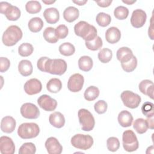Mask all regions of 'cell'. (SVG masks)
Returning a JSON list of instances; mask_svg holds the SVG:
<instances>
[{"mask_svg":"<svg viewBox=\"0 0 154 154\" xmlns=\"http://www.w3.org/2000/svg\"><path fill=\"white\" fill-rule=\"evenodd\" d=\"M74 31L76 35L81 37L85 42L94 40L97 35V29L85 21H79L74 26Z\"/></svg>","mask_w":154,"mask_h":154,"instance_id":"obj_1","label":"cell"},{"mask_svg":"<svg viewBox=\"0 0 154 154\" xmlns=\"http://www.w3.org/2000/svg\"><path fill=\"white\" fill-rule=\"evenodd\" d=\"M22 36L23 32L18 26L11 25L4 32L2 41L5 46H12L20 41Z\"/></svg>","mask_w":154,"mask_h":154,"instance_id":"obj_2","label":"cell"},{"mask_svg":"<svg viewBox=\"0 0 154 154\" xmlns=\"http://www.w3.org/2000/svg\"><path fill=\"white\" fill-rule=\"evenodd\" d=\"M67 65L63 59H51L48 58L45 63V72L52 75H62L67 70Z\"/></svg>","mask_w":154,"mask_h":154,"instance_id":"obj_3","label":"cell"},{"mask_svg":"<svg viewBox=\"0 0 154 154\" xmlns=\"http://www.w3.org/2000/svg\"><path fill=\"white\" fill-rule=\"evenodd\" d=\"M40 133V128L35 123H23L19 125L17 134L22 139L35 138Z\"/></svg>","mask_w":154,"mask_h":154,"instance_id":"obj_4","label":"cell"},{"mask_svg":"<svg viewBox=\"0 0 154 154\" xmlns=\"http://www.w3.org/2000/svg\"><path fill=\"white\" fill-rule=\"evenodd\" d=\"M70 143L74 147L86 150L91 147L94 141L93 137L90 135L78 134L72 137Z\"/></svg>","mask_w":154,"mask_h":154,"instance_id":"obj_5","label":"cell"},{"mask_svg":"<svg viewBox=\"0 0 154 154\" xmlns=\"http://www.w3.org/2000/svg\"><path fill=\"white\" fill-rule=\"evenodd\" d=\"M123 149L128 152L137 150L139 147V143L135 134L132 130H126L122 135Z\"/></svg>","mask_w":154,"mask_h":154,"instance_id":"obj_6","label":"cell"},{"mask_svg":"<svg viewBox=\"0 0 154 154\" xmlns=\"http://www.w3.org/2000/svg\"><path fill=\"white\" fill-rule=\"evenodd\" d=\"M79 122L81 125L82 130L90 131L95 125V120L92 114L87 109L82 108L78 112Z\"/></svg>","mask_w":154,"mask_h":154,"instance_id":"obj_7","label":"cell"},{"mask_svg":"<svg viewBox=\"0 0 154 154\" xmlns=\"http://www.w3.org/2000/svg\"><path fill=\"white\" fill-rule=\"evenodd\" d=\"M0 11L5 16L8 20L11 21L17 20L21 15V11L17 7L4 1L0 2Z\"/></svg>","mask_w":154,"mask_h":154,"instance_id":"obj_8","label":"cell"},{"mask_svg":"<svg viewBox=\"0 0 154 154\" xmlns=\"http://www.w3.org/2000/svg\"><path fill=\"white\" fill-rule=\"evenodd\" d=\"M120 97L125 106L131 109L137 108L141 101V98L138 94L129 90L123 91Z\"/></svg>","mask_w":154,"mask_h":154,"instance_id":"obj_9","label":"cell"},{"mask_svg":"<svg viewBox=\"0 0 154 154\" xmlns=\"http://www.w3.org/2000/svg\"><path fill=\"white\" fill-rule=\"evenodd\" d=\"M22 116L28 119H36L40 116V110L38 107L32 103H23L20 109Z\"/></svg>","mask_w":154,"mask_h":154,"instance_id":"obj_10","label":"cell"},{"mask_svg":"<svg viewBox=\"0 0 154 154\" xmlns=\"http://www.w3.org/2000/svg\"><path fill=\"white\" fill-rule=\"evenodd\" d=\"M84 83V76L80 73H75L70 76L67 82V88L72 92H79L82 90Z\"/></svg>","mask_w":154,"mask_h":154,"instance_id":"obj_11","label":"cell"},{"mask_svg":"<svg viewBox=\"0 0 154 154\" xmlns=\"http://www.w3.org/2000/svg\"><path fill=\"white\" fill-rule=\"evenodd\" d=\"M38 106L46 111H53L57 106V102L48 94H43L37 99Z\"/></svg>","mask_w":154,"mask_h":154,"instance_id":"obj_12","label":"cell"},{"mask_svg":"<svg viewBox=\"0 0 154 154\" xmlns=\"http://www.w3.org/2000/svg\"><path fill=\"white\" fill-rule=\"evenodd\" d=\"M147 19L146 13L141 9H136L133 11L131 17V23L132 26L139 28L144 25Z\"/></svg>","mask_w":154,"mask_h":154,"instance_id":"obj_13","label":"cell"},{"mask_svg":"<svg viewBox=\"0 0 154 154\" xmlns=\"http://www.w3.org/2000/svg\"><path fill=\"white\" fill-rule=\"evenodd\" d=\"M24 91L28 95H34L39 93L42 90V84L37 78H31L24 84Z\"/></svg>","mask_w":154,"mask_h":154,"instance_id":"obj_14","label":"cell"},{"mask_svg":"<svg viewBox=\"0 0 154 154\" xmlns=\"http://www.w3.org/2000/svg\"><path fill=\"white\" fill-rule=\"evenodd\" d=\"M0 152L2 154H13L15 152V145L11 138L7 136L1 137Z\"/></svg>","mask_w":154,"mask_h":154,"instance_id":"obj_15","label":"cell"},{"mask_svg":"<svg viewBox=\"0 0 154 154\" xmlns=\"http://www.w3.org/2000/svg\"><path fill=\"white\" fill-rule=\"evenodd\" d=\"M45 146L49 154H60L63 151V146L58 140L54 137L48 138Z\"/></svg>","mask_w":154,"mask_h":154,"instance_id":"obj_16","label":"cell"},{"mask_svg":"<svg viewBox=\"0 0 154 154\" xmlns=\"http://www.w3.org/2000/svg\"><path fill=\"white\" fill-rule=\"evenodd\" d=\"M16 125V120L13 117L9 116H5L1 122V129L3 132L10 134L14 131Z\"/></svg>","mask_w":154,"mask_h":154,"instance_id":"obj_17","label":"cell"},{"mask_svg":"<svg viewBox=\"0 0 154 154\" xmlns=\"http://www.w3.org/2000/svg\"><path fill=\"white\" fill-rule=\"evenodd\" d=\"M43 16L49 24H55L58 22L60 19L59 11L54 7H51L45 10Z\"/></svg>","mask_w":154,"mask_h":154,"instance_id":"obj_18","label":"cell"},{"mask_svg":"<svg viewBox=\"0 0 154 154\" xmlns=\"http://www.w3.org/2000/svg\"><path fill=\"white\" fill-rule=\"evenodd\" d=\"M121 38V32L119 29L115 26H111L107 29L105 32L106 40L111 44L117 43Z\"/></svg>","mask_w":154,"mask_h":154,"instance_id":"obj_19","label":"cell"},{"mask_svg":"<svg viewBox=\"0 0 154 154\" xmlns=\"http://www.w3.org/2000/svg\"><path fill=\"white\" fill-rule=\"evenodd\" d=\"M153 82L149 79H144L141 81L138 85L140 91L144 94L148 96L152 99H153Z\"/></svg>","mask_w":154,"mask_h":154,"instance_id":"obj_20","label":"cell"},{"mask_svg":"<svg viewBox=\"0 0 154 154\" xmlns=\"http://www.w3.org/2000/svg\"><path fill=\"white\" fill-rule=\"evenodd\" d=\"M50 124L56 128H61L65 125V118L62 113L58 111L51 114L49 117Z\"/></svg>","mask_w":154,"mask_h":154,"instance_id":"obj_21","label":"cell"},{"mask_svg":"<svg viewBox=\"0 0 154 154\" xmlns=\"http://www.w3.org/2000/svg\"><path fill=\"white\" fill-rule=\"evenodd\" d=\"M133 56L132 50L128 47H122L117 50L116 53L117 58L121 63L130 61Z\"/></svg>","mask_w":154,"mask_h":154,"instance_id":"obj_22","label":"cell"},{"mask_svg":"<svg viewBox=\"0 0 154 154\" xmlns=\"http://www.w3.org/2000/svg\"><path fill=\"white\" fill-rule=\"evenodd\" d=\"M117 119L121 126L126 128L131 126L133 122V116L128 111L123 110L119 112Z\"/></svg>","mask_w":154,"mask_h":154,"instance_id":"obj_23","label":"cell"},{"mask_svg":"<svg viewBox=\"0 0 154 154\" xmlns=\"http://www.w3.org/2000/svg\"><path fill=\"white\" fill-rule=\"evenodd\" d=\"M79 16V10L73 6L67 7L63 11V17L67 22H73L76 20Z\"/></svg>","mask_w":154,"mask_h":154,"instance_id":"obj_24","label":"cell"},{"mask_svg":"<svg viewBox=\"0 0 154 154\" xmlns=\"http://www.w3.org/2000/svg\"><path fill=\"white\" fill-rule=\"evenodd\" d=\"M18 70L20 74L23 76L31 75L33 71L31 62L28 60H21L18 64Z\"/></svg>","mask_w":154,"mask_h":154,"instance_id":"obj_25","label":"cell"},{"mask_svg":"<svg viewBox=\"0 0 154 154\" xmlns=\"http://www.w3.org/2000/svg\"><path fill=\"white\" fill-rule=\"evenodd\" d=\"M93 66L92 58L87 55H84L79 58L78 60V67L80 70L84 72L90 71Z\"/></svg>","mask_w":154,"mask_h":154,"instance_id":"obj_26","label":"cell"},{"mask_svg":"<svg viewBox=\"0 0 154 154\" xmlns=\"http://www.w3.org/2000/svg\"><path fill=\"white\" fill-rule=\"evenodd\" d=\"M44 23L42 19L38 17L31 18L28 24L29 29L32 32H38L40 31L43 27Z\"/></svg>","mask_w":154,"mask_h":154,"instance_id":"obj_27","label":"cell"},{"mask_svg":"<svg viewBox=\"0 0 154 154\" xmlns=\"http://www.w3.org/2000/svg\"><path fill=\"white\" fill-rule=\"evenodd\" d=\"M62 88V82L58 78H54L51 79L46 84V88L48 91L52 93L59 92Z\"/></svg>","mask_w":154,"mask_h":154,"instance_id":"obj_28","label":"cell"},{"mask_svg":"<svg viewBox=\"0 0 154 154\" xmlns=\"http://www.w3.org/2000/svg\"><path fill=\"white\" fill-rule=\"evenodd\" d=\"M99 93V89L96 86L91 85L86 88L84 91V96L86 100L93 101L98 97Z\"/></svg>","mask_w":154,"mask_h":154,"instance_id":"obj_29","label":"cell"},{"mask_svg":"<svg viewBox=\"0 0 154 154\" xmlns=\"http://www.w3.org/2000/svg\"><path fill=\"white\" fill-rule=\"evenodd\" d=\"M133 127L136 132L139 134H143L145 133L148 129L146 120L142 118H138L136 119L133 123Z\"/></svg>","mask_w":154,"mask_h":154,"instance_id":"obj_30","label":"cell"},{"mask_svg":"<svg viewBox=\"0 0 154 154\" xmlns=\"http://www.w3.org/2000/svg\"><path fill=\"white\" fill-rule=\"evenodd\" d=\"M43 35L45 40L49 43H55L58 41L55 34V28L52 27H47L44 30Z\"/></svg>","mask_w":154,"mask_h":154,"instance_id":"obj_31","label":"cell"},{"mask_svg":"<svg viewBox=\"0 0 154 154\" xmlns=\"http://www.w3.org/2000/svg\"><path fill=\"white\" fill-rule=\"evenodd\" d=\"M58 51L64 56H71L75 52V48L73 45L69 42H65L60 45Z\"/></svg>","mask_w":154,"mask_h":154,"instance_id":"obj_32","label":"cell"},{"mask_svg":"<svg viewBox=\"0 0 154 154\" xmlns=\"http://www.w3.org/2000/svg\"><path fill=\"white\" fill-rule=\"evenodd\" d=\"M96 21L98 25L102 27H105L110 24L111 22V17L108 14L103 12H100L96 16Z\"/></svg>","mask_w":154,"mask_h":154,"instance_id":"obj_33","label":"cell"},{"mask_svg":"<svg viewBox=\"0 0 154 154\" xmlns=\"http://www.w3.org/2000/svg\"><path fill=\"white\" fill-rule=\"evenodd\" d=\"M25 10L29 14H37L42 10V5L37 1H29L25 5Z\"/></svg>","mask_w":154,"mask_h":154,"instance_id":"obj_34","label":"cell"},{"mask_svg":"<svg viewBox=\"0 0 154 154\" xmlns=\"http://www.w3.org/2000/svg\"><path fill=\"white\" fill-rule=\"evenodd\" d=\"M97 57L101 63H107L112 59V52L108 48H103L99 52Z\"/></svg>","mask_w":154,"mask_h":154,"instance_id":"obj_35","label":"cell"},{"mask_svg":"<svg viewBox=\"0 0 154 154\" xmlns=\"http://www.w3.org/2000/svg\"><path fill=\"white\" fill-rule=\"evenodd\" d=\"M34 51L33 46L29 43H23L18 48V53L22 57H28L31 55Z\"/></svg>","mask_w":154,"mask_h":154,"instance_id":"obj_36","label":"cell"},{"mask_svg":"<svg viewBox=\"0 0 154 154\" xmlns=\"http://www.w3.org/2000/svg\"><path fill=\"white\" fill-rule=\"evenodd\" d=\"M85 45L88 49L95 51L102 48L103 45V42L99 36H97L94 40L91 41L85 42Z\"/></svg>","mask_w":154,"mask_h":154,"instance_id":"obj_37","label":"cell"},{"mask_svg":"<svg viewBox=\"0 0 154 154\" xmlns=\"http://www.w3.org/2000/svg\"><path fill=\"white\" fill-rule=\"evenodd\" d=\"M129 14V10L128 8L120 5L116 7L114 11L115 17L119 20L126 19Z\"/></svg>","mask_w":154,"mask_h":154,"instance_id":"obj_38","label":"cell"},{"mask_svg":"<svg viewBox=\"0 0 154 154\" xmlns=\"http://www.w3.org/2000/svg\"><path fill=\"white\" fill-rule=\"evenodd\" d=\"M137 59L135 56H133L131 60L126 63H121L122 67L124 71L129 73L133 72L137 66Z\"/></svg>","mask_w":154,"mask_h":154,"instance_id":"obj_39","label":"cell"},{"mask_svg":"<svg viewBox=\"0 0 154 154\" xmlns=\"http://www.w3.org/2000/svg\"><path fill=\"white\" fill-rule=\"evenodd\" d=\"M35 152V146L30 142L23 143L19 149V154H34Z\"/></svg>","mask_w":154,"mask_h":154,"instance_id":"obj_40","label":"cell"},{"mask_svg":"<svg viewBox=\"0 0 154 154\" xmlns=\"http://www.w3.org/2000/svg\"><path fill=\"white\" fill-rule=\"evenodd\" d=\"M153 103L150 102H146L141 106V111L143 115L147 118L153 117L154 109Z\"/></svg>","mask_w":154,"mask_h":154,"instance_id":"obj_41","label":"cell"},{"mask_svg":"<svg viewBox=\"0 0 154 154\" xmlns=\"http://www.w3.org/2000/svg\"><path fill=\"white\" fill-rule=\"evenodd\" d=\"M106 146L109 151L116 152L120 147V141L117 137H111L106 140Z\"/></svg>","mask_w":154,"mask_h":154,"instance_id":"obj_42","label":"cell"},{"mask_svg":"<svg viewBox=\"0 0 154 154\" xmlns=\"http://www.w3.org/2000/svg\"><path fill=\"white\" fill-rule=\"evenodd\" d=\"M55 32L57 37L58 39L65 38L69 33V29L65 25H60L55 29Z\"/></svg>","mask_w":154,"mask_h":154,"instance_id":"obj_43","label":"cell"},{"mask_svg":"<svg viewBox=\"0 0 154 154\" xmlns=\"http://www.w3.org/2000/svg\"><path fill=\"white\" fill-rule=\"evenodd\" d=\"M107 108H108L107 103L103 100H99L97 101L94 105V108L95 111L99 114H102L105 113L107 110Z\"/></svg>","mask_w":154,"mask_h":154,"instance_id":"obj_44","label":"cell"},{"mask_svg":"<svg viewBox=\"0 0 154 154\" xmlns=\"http://www.w3.org/2000/svg\"><path fill=\"white\" fill-rule=\"evenodd\" d=\"M10 66V60L6 58L1 57L0 58V72L1 73H4L8 70Z\"/></svg>","mask_w":154,"mask_h":154,"instance_id":"obj_45","label":"cell"},{"mask_svg":"<svg viewBox=\"0 0 154 154\" xmlns=\"http://www.w3.org/2000/svg\"><path fill=\"white\" fill-rule=\"evenodd\" d=\"M48 58H49L47 57H42L38 60L37 63V66L38 69H39L40 71L43 72H45V63Z\"/></svg>","mask_w":154,"mask_h":154,"instance_id":"obj_46","label":"cell"},{"mask_svg":"<svg viewBox=\"0 0 154 154\" xmlns=\"http://www.w3.org/2000/svg\"><path fill=\"white\" fill-rule=\"evenodd\" d=\"M96 2V4L98 5V6L100 7H103V8H105V7H109L111 4L112 3V1H106V0H103V1H95Z\"/></svg>","mask_w":154,"mask_h":154,"instance_id":"obj_47","label":"cell"},{"mask_svg":"<svg viewBox=\"0 0 154 154\" xmlns=\"http://www.w3.org/2000/svg\"><path fill=\"white\" fill-rule=\"evenodd\" d=\"M148 35L151 40H153V15L150 19V25L149 27Z\"/></svg>","mask_w":154,"mask_h":154,"instance_id":"obj_48","label":"cell"},{"mask_svg":"<svg viewBox=\"0 0 154 154\" xmlns=\"http://www.w3.org/2000/svg\"><path fill=\"white\" fill-rule=\"evenodd\" d=\"M146 122L147 123V126H148V128L150 129H153V117H150V118H147L146 119Z\"/></svg>","mask_w":154,"mask_h":154,"instance_id":"obj_49","label":"cell"},{"mask_svg":"<svg viewBox=\"0 0 154 154\" xmlns=\"http://www.w3.org/2000/svg\"><path fill=\"white\" fill-rule=\"evenodd\" d=\"M73 2L81 6L84 5L87 2V0H82V1H73Z\"/></svg>","mask_w":154,"mask_h":154,"instance_id":"obj_50","label":"cell"},{"mask_svg":"<svg viewBox=\"0 0 154 154\" xmlns=\"http://www.w3.org/2000/svg\"><path fill=\"white\" fill-rule=\"evenodd\" d=\"M122 2L125 4H126L128 5H132L134 3H135L136 2L135 0H122Z\"/></svg>","mask_w":154,"mask_h":154,"instance_id":"obj_51","label":"cell"},{"mask_svg":"<svg viewBox=\"0 0 154 154\" xmlns=\"http://www.w3.org/2000/svg\"><path fill=\"white\" fill-rule=\"evenodd\" d=\"M42 2L45 4L46 5H50V4H54V2H55V1H45V0H43Z\"/></svg>","mask_w":154,"mask_h":154,"instance_id":"obj_52","label":"cell"}]
</instances>
